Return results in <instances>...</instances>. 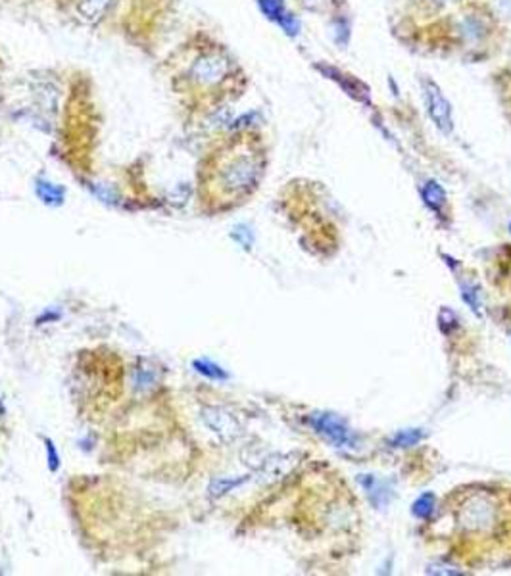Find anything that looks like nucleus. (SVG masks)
<instances>
[{
	"label": "nucleus",
	"mask_w": 511,
	"mask_h": 576,
	"mask_svg": "<svg viewBox=\"0 0 511 576\" xmlns=\"http://www.w3.org/2000/svg\"><path fill=\"white\" fill-rule=\"evenodd\" d=\"M262 156L252 148H242L237 152L225 154L219 159L215 171V185L223 196L242 198L252 192L262 177Z\"/></svg>",
	"instance_id": "obj_1"
},
{
	"label": "nucleus",
	"mask_w": 511,
	"mask_h": 576,
	"mask_svg": "<svg viewBox=\"0 0 511 576\" xmlns=\"http://www.w3.org/2000/svg\"><path fill=\"white\" fill-rule=\"evenodd\" d=\"M459 530L469 538L496 536L502 526V509L488 494L477 492L464 497L456 511Z\"/></svg>",
	"instance_id": "obj_2"
},
{
	"label": "nucleus",
	"mask_w": 511,
	"mask_h": 576,
	"mask_svg": "<svg viewBox=\"0 0 511 576\" xmlns=\"http://www.w3.org/2000/svg\"><path fill=\"white\" fill-rule=\"evenodd\" d=\"M310 423L318 434L329 440L335 448L340 450H356L358 448V436L352 429L335 413H313Z\"/></svg>",
	"instance_id": "obj_3"
},
{
	"label": "nucleus",
	"mask_w": 511,
	"mask_h": 576,
	"mask_svg": "<svg viewBox=\"0 0 511 576\" xmlns=\"http://www.w3.org/2000/svg\"><path fill=\"white\" fill-rule=\"evenodd\" d=\"M202 423L206 424L208 431H212L219 440L223 442H232L235 438L240 436V423L231 411L210 405L202 410Z\"/></svg>",
	"instance_id": "obj_4"
},
{
	"label": "nucleus",
	"mask_w": 511,
	"mask_h": 576,
	"mask_svg": "<svg viewBox=\"0 0 511 576\" xmlns=\"http://www.w3.org/2000/svg\"><path fill=\"white\" fill-rule=\"evenodd\" d=\"M229 72V64L221 56H202L194 62L191 67V77L198 85H218L219 81L225 79Z\"/></svg>",
	"instance_id": "obj_5"
},
{
	"label": "nucleus",
	"mask_w": 511,
	"mask_h": 576,
	"mask_svg": "<svg viewBox=\"0 0 511 576\" xmlns=\"http://www.w3.org/2000/svg\"><path fill=\"white\" fill-rule=\"evenodd\" d=\"M425 96H427V106H429V113H431L432 121L437 123V127L446 135H450L454 121H451V108L448 104V100L442 96L440 89H438L432 81H425Z\"/></svg>",
	"instance_id": "obj_6"
},
{
	"label": "nucleus",
	"mask_w": 511,
	"mask_h": 576,
	"mask_svg": "<svg viewBox=\"0 0 511 576\" xmlns=\"http://www.w3.org/2000/svg\"><path fill=\"white\" fill-rule=\"evenodd\" d=\"M296 465H298V456L296 453H277V456L267 457L258 475L264 482H277L281 478H285L286 475H291Z\"/></svg>",
	"instance_id": "obj_7"
},
{
	"label": "nucleus",
	"mask_w": 511,
	"mask_h": 576,
	"mask_svg": "<svg viewBox=\"0 0 511 576\" xmlns=\"http://www.w3.org/2000/svg\"><path fill=\"white\" fill-rule=\"evenodd\" d=\"M359 482H361V486L365 488V492L369 494V497H371V502L377 507H383V505H386V502L391 499V492H388V484L386 482H381V480H377L375 477H371V475H361L359 477Z\"/></svg>",
	"instance_id": "obj_8"
},
{
	"label": "nucleus",
	"mask_w": 511,
	"mask_h": 576,
	"mask_svg": "<svg viewBox=\"0 0 511 576\" xmlns=\"http://www.w3.org/2000/svg\"><path fill=\"white\" fill-rule=\"evenodd\" d=\"M113 0H81L79 2V13L91 23H96L104 18V13L108 12V8L112 6Z\"/></svg>",
	"instance_id": "obj_9"
},
{
	"label": "nucleus",
	"mask_w": 511,
	"mask_h": 576,
	"mask_svg": "<svg viewBox=\"0 0 511 576\" xmlns=\"http://www.w3.org/2000/svg\"><path fill=\"white\" fill-rule=\"evenodd\" d=\"M35 192H37V196H39L45 204L60 205L62 202H64V188L58 185H54V183H50V181H45V179L37 181V185H35Z\"/></svg>",
	"instance_id": "obj_10"
},
{
	"label": "nucleus",
	"mask_w": 511,
	"mask_h": 576,
	"mask_svg": "<svg viewBox=\"0 0 511 576\" xmlns=\"http://www.w3.org/2000/svg\"><path fill=\"white\" fill-rule=\"evenodd\" d=\"M248 480V477H223V478H215V480H212V484H210V488H208V494H210V497H223L225 494H229V492L237 490L239 486H242V484Z\"/></svg>",
	"instance_id": "obj_11"
},
{
	"label": "nucleus",
	"mask_w": 511,
	"mask_h": 576,
	"mask_svg": "<svg viewBox=\"0 0 511 576\" xmlns=\"http://www.w3.org/2000/svg\"><path fill=\"white\" fill-rule=\"evenodd\" d=\"M421 194H423V200H425V204L431 208V210H434V212H440L442 208H444L446 204V192L442 186L438 185L437 181H429L425 186H423V191H421Z\"/></svg>",
	"instance_id": "obj_12"
},
{
	"label": "nucleus",
	"mask_w": 511,
	"mask_h": 576,
	"mask_svg": "<svg viewBox=\"0 0 511 576\" xmlns=\"http://www.w3.org/2000/svg\"><path fill=\"white\" fill-rule=\"evenodd\" d=\"M193 367L200 373V375L212 378V380H227V378H229V375H227L218 363H212V361H208V359H194Z\"/></svg>",
	"instance_id": "obj_13"
},
{
	"label": "nucleus",
	"mask_w": 511,
	"mask_h": 576,
	"mask_svg": "<svg viewBox=\"0 0 511 576\" xmlns=\"http://www.w3.org/2000/svg\"><path fill=\"white\" fill-rule=\"evenodd\" d=\"M434 494L432 492H425V494H421V496L413 502L412 505V513L417 519H429V516L432 515V511H434Z\"/></svg>",
	"instance_id": "obj_14"
},
{
	"label": "nucleus",
	"mask_w": 511,
	"mask_h": 576,
	"mask_svg": "<svg viewBox=\"0 0 511 576\" xmlns=\"http://www.w3.org/2000/svg\"><path fill=\"white\" fill-rule=\"evenodd\" d=\"M423 438V431L419 429H408V431H400L396 432L394 436L391 438V444L394 448H412L415 446Z\"/></svg>",
	"instance_id": "obj_15"
},
{
	"label": "nucleus",
	"mask_w": 511,
	"mask_h": 576,
	"mask_svg": "<svg viewBox=\"0 0 511 576\" xmlns=\"http://www.w3.org/2000/svg\"><path fill=\"white\" fill-rule=\"evenodd\" d=\"M156 383V375L148 367H139L133 373V384L137 390H150Z\"/></svg>",
	"instance_id": "obj_16"
},
{
	"label": "nucleus",
	"mask_w": 511,
	"mask_h": 576,
	"mask_svg": "<svg viewBox=\"0 0 511 576\" xmlns=\"http://www.w3.org/2000/svg\"><path fill=\"white\" fill-rule=\"evenodd\" d=\"M258 2L262 10H264V13H266L267 18H271V20L281 21L286 16L283 0H258Z\"/></svg>",
	"instance_id": "obj_17"
},
{
	"label": "nucleus",
	"mask_w": 511,
	"mask_h": 576,
	"mask_svg": "<svg viewBox=\"0 0 511 576\" xmlns=\"http://www.w3.org/2000/svg\"><path fill=\"white\" fill-rule=\"evenodd\" d=\"M231 237L239 242L242 248H252L254 244V232L248 225H237L232 229Z\"/></svg>",
	"instance_id": "obj_18"
},
{
	"label": "nucleus",
	"mask_w": 511,
	"mask_h": 576,
	"mask_svg": "<svg viewBox=\"0 0 511 576\" xmlns=\"http://www.w3.org/2000/svg\"><path fill=\"white\" fill-rule=\"evenodd\" d=\"M461 298H464V302H467V305H469V307H471L473 312L477 313H481V310H478V288L475 285H469V283H467V285H464L461 286Z\"/></svg>",
	"instance_id": "obj_19"
},
{
	"label": "nucleus",
	"mask_w": 511,
	"mask_h": 576,
	"mask_svg": "<svg viewBox=\"0 0 511 576\" xmlns=\"http://www.w3.org/2000/svg\"><path fill=\"white\" fill-rule=\"evenodd\" d=\"M45 444H47V461H48V467H50V470H58L60 469V456H58V451H56V446H54L52 440H45Z\"/></svg>",
	"instance_id": "obj_20"
},
{
	"label": "nucleus",
	"mask_w": 511,
	"mask_h": 576,
	"mask_svg": "<svg viewBox=\"0 0 511 576\" xmlns=\"http://www.w3.org/2000/svg\"><path fill=\"white\" fill-rule=\"evenodd\" d=\"M427 572H429V575H444V576H459V575H464L461 570L454 569V567H450V565H444V563H434V565H431V567L427 569Z\"/></svg>",
	"instance_id": "obj_21"
},
{
	"label": "nucleus",
	"mask_w": 511,
	"mask_h": 576,
	"mask_svg": "<svg viewBox=\"0 0 511 576\" xmlns=\"http://www.w3.org/2000/svg\"><path fill=\"white\" fill-rule=\"evenodd\" d=\"M498 6L504 16L511 18V0H498Z\"/></svg>",
	"instance_id": "obj_22"
},
{
	"label": "nucleus",
	"mask_w": 511,
	"mask_h": 576,
	"mask_svg": "<svg viewBox=\"0 0 511 576\" xmlns=\"http://www.w3.org/2000/svg\"><path fill=\"white\" fill-rule=\"evenodd\" d=\"M432 2H434L437 6H444V4H448L450 0H432Z\"/></svg>",
	"instance_id": "obj_23"
},
{
	"label": "nucleus",
	"mask_w": 511,
	"mask_h": 576,
	"mask_svg": "<svg viewBox=\"0 0 511 576\" xmlns=\"http://www.w3.org/2000/svg\"><path fill=\"white\" fill-rule=\"evenodd\" d=\"M510 229H511V225H510Z\"/></svg>",
	"instance_id": "obj_24"
}]
</instances>
